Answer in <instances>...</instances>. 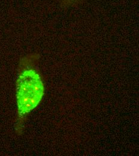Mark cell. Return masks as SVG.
Here are the masks:
<instances>
[{
    "label": "cell",
    "mask_w": 139,
    "mask_h": 156,
    "mask_svg": "<svg viewBox=\"0 0 139 156\" xmlns=\"http://www.w3.org/2000/svg\"><path fill=\"white\" fill-rule=\"evenodd\" d=\"M40 78L34 70L24 72L17 82V100L20 114L30 112L39 103L43 94Z\"/></svg>",
    "instance_id": "cell-1"
}]
</instances>
